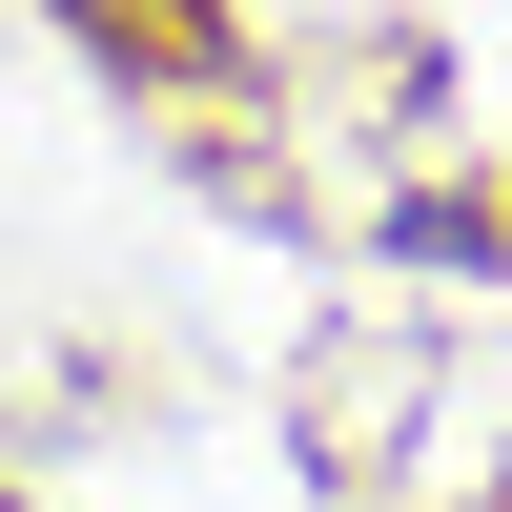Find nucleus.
<instances>
[{"instance_id": "f257e3e1", "label": "nucleus", "mask_w": 512, "mask_h": 512, "mask_svg": "<svg viewBox=\"0 0 512 512\" xmlns=\"http://www.w3.org/2000/svg\"><path fill=\"white\" fill-rule=\"evenodd\" d=\"M0 512H21V492H0Z\"/></svg>"}]
</instances>
